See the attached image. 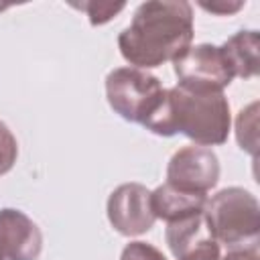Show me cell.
Listing matches in <instances>:
<instances>
[{"instance_id": "6da1fadb", "label": "cell", "mask_w": 260, "mask_h": 260, "mask_svg": "<svg viewBox=\"0 0 260 260\" xmlns=\"http://www.w3.org/2000/svg\"><path fill=\"white\" fill-rule=\"evenodd\" d=\"M193 6L185 0L142 2L130 24L118 35L122 57L136 69H152L175 61L191 47Z\"/></svg>"}, {"instance_id": "7a4b0ae2", "label": "cell", "mask_w": 260, "mask_h": 260, "mask_svg": "<svg viewBox=\"0 0 260 260\" xmlns=\"http://www.w3.org/2000/svg\"><path fill=\"white\" fill-rule=\"evenodd\" d=\"M142 126L156 136L185 134L193 144L217 146L230 136V102L223 91H191L175 85L162 91Z\"/></svg>"}, {"instance_id": "3957f363", "label": "cell", "mask_w": 260, "mask_h": 260, "mask_svg": "<svg viewBox=\"0 0 260 260\" xmlns=\"http://www.w3.org/2000/svg\"><path fill=\"white\" fill-rule=\"evenodd\" d=\"M203 217L219 244L230 248L256 242L260 230L258 199L244 187H225L205 201Z\"/></svg>"}, {"instance_id": "277c9868", "label": "cell", "mask_w": 260, "mask_h": 260, "mask_svg": "<svg viewBox=\"0 0 260 260\" xmlns=\"http://www.w3.org/2000/svg\"><path fill=\"white\" fill-rule=\"evenodd\" d=\"M162 83L156 75L136 67H116L106 77V98L110 108L128 122H138L154 110L162 98Z\"/></svg>"}, {"instance_id": "5b68a950", "label": "cell", "mask_w": 260, "mask_h": 260, "mask_svg": "<svg viewBox=\"0 0 260 260\" xmlns=\"http://www.w3.org/2000/svg\"><path fill=\"white\" fill-rule=\"evenodd\" d=\"M173 69L177 85L191 91H223L234 79L221 49L209 43L189 47L173 61Z\"/></svg>"}, {"instance_id": "8992f818", "label": "cell", "mask_w": 260, "mask_h": 260, "mask_svg": "<svg viewBox=\"0 0 260 260\" xmlns=\"http://www.w3.org/2000/svg\"><path fill=\"white\" fill-rule=\"evenodd\" d=\"M219 181V158L209 146L179 148L167 165V183L193 193H207Z\"/></svg>"}, {"instance_id": "52a82bcc", "label": "cell", "mask_w": 260, "mask_h": 260, "mask_svg": "<svg viewBox=\"0 0 260 260\" xmlns=\"http://www.w3.org/2000/svg\"><path fill=\"white\" fill-rule=\"evenodd\" d=\"M106 211L112 228L122 236L146 234L156 221L150 205V189L140 183L118 185L108 197Z\"/></svg>"}, {"instance_id": "ba28073f", "label": "cell", "mask_w": 260, "mask_h": 260, "mask_svg": "<svg viewBox=\"0 0 260 260\" xmlns=\"http://www.w3.org/2000/svg\"><path fill=\"white\" fill-rule=\"evenodd\" d=\"M165 240L175 260H219L221 248L213 238L203 211L179 221H171Z\"/></svg>"}, {"instance_id": "9c48e42d", "label": "cell", "mask_w": 260, "mask_h": 260, "mask_svg": "<svg viewBox=\"0 0 260 260\" xmlns=\"http://www.w3.org/2000/svg\"><path fill=\"white\" fill-rule=\"evenodd\" d=\"M0 250L4 260H39L43 250L41 228L20 209H0Z\"/></svg>"}, {"instance_id": "30bf717a", "label": "cell", "mask_w": 260, "mask_h": 260, "mask_svg": "<svg viewBox=\"0 0 260 260\" xmlns=\"http://www.w3.org/2000/svg\"><path fill=\"white\" fill-rule=\"evenodd\" d=\"M205 201H207V193L183 191L169 183H162L154 191H150L152 213L154 217L165 219L167 223L201 213L205 207Z\"/></svg>"}, {"instance_id": "8fae6325", "label": "cell", "mask_w": 260, "mask_h": 260, "mask_svg": "<svg viewBox=\"0 0 260 260\" xmlns=\"http://www.w3.org/2000/svg\"><path fill=\"white\" fill-rule=\"evenodd\" d=\"M221 53L234 73V77L250 79L258 75L260 67V37L258 30H238L221 47Z\"/></svg>"}, {"instance_id": "7c38bea8", "label": "cell", "mask_w": 260, "mask_h": 260, "mask_svg": "<svg viewBox=\"0 0 260 260\" xmlns=\"http://www.w3.org/2000/svg\"><path fill=\"white\" fill-rule=\"evenodd\" d=\"M258 102H252L248 108H242L236 120V136H238V144L242 150L250 152L252 156H256L258 152V144H256V126H258Z\"/></svg>"}, {"instance_id": "4fadbf2b", "label": "cell", "mask_w": 260, "mask_h": 260, "mask_svg": "<svg viewBox=\"0 0 260 260\" xmlns=\"http://www.w3.org/2000/svg\"><path fill=\"white\" fill-rule=\"evenodd\" d=\"M77 8H81L87 16H89V22L93 26H100V24H106L108 20H112L118 12L124 10V2H81V4H73Z\"/></svg>"}, {"instance_id": "5bb4252c", "label": "cell", "mask_w": 260, "mask_h": 260, "mask_svg": "<svg viewBox=\"0 0 260 260\" xmlns=\"http://www.w3.org/2000/svg\"><path fill=\"white\" fill-rule=\"evenodd\" d=\"M18 158V142L12 130L0 120V177L6 175Z\"/></svg>"}, {"instance_id": "9a60e30c", "label": "cell", "mask_w": 260, "mask_h": 260, "mask_svg": "<svg viewBox=\"0 0 260 260\" xmlns=\"http://www.w3.org/2000/svg\"><path fill=\"white\" fill-rule=\"evenodd\" d=\"M120 260H167V256L156 246L136 240V242H130L124 246Z\"/></svg>"}, {"instance_id": "2e32d148", "label": "cell", "mask_w": 260, "mask_h": 260, "mask_svg": "<svg viewBox=\"0 0 260 260\" xmlns=\"http://www.w3.org/2000/svg\"><path fill=\"white\" fill-rule=\"evenodd\" d=\"M199 6L211 14H219V16H228L238 12L240 8H244V2H199Z\"/></svg>"}, {"instance_id": "e0dca14e", "label": "cell", "mask_w": 260, "mask_h": 260, "mask_svg": "<svg viewBox=\"0 0 260 260\" xmlns=\"http://www.w3.org/2000/svg\"><path fill=\"white\" fill-rule=\"evenodd\" d=\"M219 260H258V250L256 248H244V250H232Z\"/></svg>"}, {"instance_id": "ac0fdd59", "label": "cell", "mask_w": 260, "mask_h": 260, "mask_svg": "<svg viewBox=\"0 0 260 260\" xmlns=\"http://www.w3.org/2000/svg\"><path fill=\"white\" fill-rule=\"evenodd\" d=\"M0 260H4V254H2V250H0Z\"/></svg>"}]
</instances>
